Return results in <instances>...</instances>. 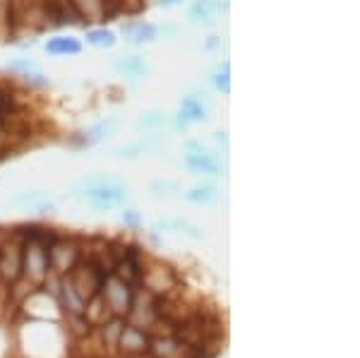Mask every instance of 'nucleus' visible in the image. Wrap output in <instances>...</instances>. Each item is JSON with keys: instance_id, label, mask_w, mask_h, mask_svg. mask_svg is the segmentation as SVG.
Here are the masks:
<instances>
[{"instance_id": "1", "label": "nucleus", "mask_w": 360, "mask_h": 358, "mask_svg": "<svg viewBox=\"0 0 360 358\" xmlns=\"http://www.w3.org/2000/svg\"><path fill=\"white\" fill-rule=\"evenodd\" d=\"M70 200H79L82 205L91 207L96 212H108L125 207L130 202V186L125 178L108 171H94L89 176H82L68 193Z\"/></svg>"}, {"instance_id": "2", "label": "nucleus", "mask_w": 360, "mask_h": 358, "mask_svg": "<svg viewBox=\"0 0 360 358\" xmlns=\"http://www.w3.org/2000/svg\"><path fill=\"white\" fill-rule=\"evenodd\" d=\"M132 293H135V288L130 284H125V281L118 279L115 274H108L106 279H103V286H101V291H98V296H101L103 305L108 308V313L125 317L132 308Z\"/></svg>"}, {"instance_id": "3", "label": "nucleus", "mask_w": 360, "mask_h": 358, "mask_svg": "<svg viewBox=\"0 0 360 358\" xmlns=\"http://www.w3.org/2000/svg\"><path fill=\"white\" fill-rule=\"evenodd\" d=\"M82 257L84 250L75 238H60V236H56V241L49 245V269L60 276L68 274Z\"/></svg>"}, {"instance_id": "4", "label": "nucleus", "mask_w": 360, "mask_h": 358, "mask_svg": "<svg viewBox=\"0 0 360 358\" xmlns=\"http://www.w3.org/2000/svg\"><path fill=\"white\" fill-rule=\"evenodd\" d=\"M166 147H168V142L164 140V137L147 135V137H139V140H132V142L115 144V147H111V152H108V157L132 161V159H139V157H152V154H159V152H164Z\"/></svg>"}, {"instance_id": "5", "label": "nucleus", "mask_w": 360, "mask_h": 358, "mask_svg": "<svg viewBox=\"0 0 360 358\" xmlns=\"http://www.w3.org/2000/svg\"><path fill=\"white\" fill-rule=\"evenodd\" d=\"M120 128V120L115 115H106V118H98L91 125H86L84 130H79L77 135L72 137V144L77 149H86V147H96L103 140H108L111 135H115V130Z\"/></svg>"}, {"instance_id": "6", "label": "nucleus", "mask_w": 360, "mask_h": 358, "mask_svg": "<svg viewBox=\"0 0 360 358\" xmlns=\"http://www.w3.org/2000/svg\"><path fill=\"white\" fill-rule=\"evenodd\" d=\"M180 166L185 171L195 173V176H221L224 173V161L214 149H209V152H183Z\"/></svg>"}, {"instance_id": "7", "label": "nucleus", "mask_w": 360, "mask_h": 358, "mask_svg": "<svg viewBox=\"0 0 360 358\" xmlns=\"http://www.w3.org/2000/svg\"><path fill=\"white\" fill-rule=\"evenodd\" d=\"M118 346L123 356H139L149 354V346H152V334L142 330L139 325H125L123 332L118 337Z\"/></svg>"}, {"instance_id": "8", "label": "nucleus", "mask_w": 360, "mask_h": 358, "mask_svg": "<svg viewBox=\"0 0 360 358\" xmlns=\"http://www.w3.org/2000/svg\"><path fill=\"white\" fill-rule=\"evenodd\" d=\"M111 68L120 77L127 79H144L152 75V65H149V58L142 53H130V56H115L111 60Z\"/></svg>"}, {"instance_id": "9", "label": "nucleus", "mask_w": 360, "mask_h": 358, "mask_svg": "<svg viewBox=\"0 0 360 358\" xmlns=\"http://www.w3.org/2000/svg\"><path fill=\"white\" fill-rule=\"evenodd\" d=\"M120 34H123L125 44L130 46H144L159 39V25L144 20H125L120 25Z\"/></svg>"}, {"instance_id": "10", "label": "nucleus", "mask_w": 360, "mask_h": 358, "mask_svg": "<svg viewBox=\"0 0 360 358\" xmlns=\"http://www.w3.org/2000/svg\"><path fill=\"white\" fill-rule=\"evenodd\" d=\"M44 51L49 56H79L84 51V44L82 39L72 37V34H56V37H49Z\"/></svg>"}, {"instance_id": "11", "label": "nucleus", "mask_w": 360, "mask_h": 358, "mask_svg": "<svg viewBox=\"0 0 360 358\" xmlns=\"http://www.w3.org/2000/svg\"><path fill=\"white\" fill-rule=\"evenodd\" d=\"M156 231H173V234H183L188 236V238L193 241H205L207 234L202 226H197V224L188 222V219H180V217H164L159 219V222L154 224Z\"/></svg>"}, {"instance_id": "12", "label": "nucleus", "mask_w": 360, "mask_h": 358, "mask_svg": "<svg viewBox=\"0 0 360 358\" xmlns=\"http://www.w3.org/2000/svg\"><path fill=\"white\" fill-rule=\"evenodd\" d=\"M217 13H219L217 0H193L188 8V20L195 27H212L217 22L214 20Z\"/></svg>"}, {"instance_id": "13", "label": "nucleus", "mask_w": 360, "mask_h": 358, "mask_svg": "<svg viewBox=\"0 0 360 358\" xmlns=\"http://www.w3.org/2000/svg\"><path fill=\"white\" fill-rule=\"evenodd\" d=\"M178 111L190 120V123H205L209 118V106L205 101V94H185L180 99Z\"/></svg>"}, {"instance_id": "14", "label": "nucleus", "mask_w": 360, "mask_h": 358, "mask_svg": "<svg viewBox=\"0 0 360 358\" xmlns=\"http://www.w3.org/2000/svg\"><path fill=\"white\" fill-rule=\"evenodd\" d=\"M168 125H171V113L161 111V108H149V111H142L135 118L137 132H159Z\"/></svg>"}, {"instance_id": "15", "label": "nucleus", "mask_w": 360, "mask_h": 358, "mask_svg": "<svg viewBox=\"0 0 360 358\" xmlns=\"http://www.w3.org/2000/svg\"><path fill=\"white\" fill-rule=\"evenodd\" d=\"M180 195L190 205H214V202H219V198H221V190L217 186H209V183H202V186L180 190Z\"/></svg>"}, {"instance_id": "16", "label": "nucleus", "mask_w": 360, "mask_h": 358, "mask_svg": "<svg viewBox=\"0 0 360 358\" xmlns=\"http://www.w3.org/2000/svg\"><path fill=\"white\" fill-rule=\"evenodd\" d=\"M84 39H86V44L94 46V49H113V46L118 44V34L108 27H89L84 32Z\"/></svg>"}, {"instance_id": "17", "label": "nucleus", "mask_w": 360, "mask_h": 358, "mask_svg": "<svg viewBox=\"0 0 360 358\" xmlns=\"http://www.w3.org/2000/svg\"><path fill=\"white\" fill-rule=\"evenodd\" d=\"M51 200V195L46 190H22V193H15L13 198L8 200V205L13 207H27V210H34L37 205Z\"/></svg>"}, {"instance_id": "18", "label": "nucleus", "mask_w": 360, "mask_h": 358, "mask_svg": "<svg viewBox=\"0 0 360 358\" xmlns=\"http://www.w3.org/2000/svg\"><path fill=\"white\" fill-rule=\"evenodd\" d=\"M5 70L8 72H15V75H27V72H34V70H41V65H39L34 58H13V60L5 63Z\"/></svg>"}, {"instance_id": "19", "label": "nucleus", "mask_w": 360, "mask_h": 358, "mask_svg": "<svg viewBox=\"0 0 360 358\" xmlns=\"http://www.w3.org/2000/svg\"><path fill=\"white\" fill-rule=\"evenodd\" d=\"M149 193L154 195H173V193H180V183L178 181H171V178H154L149 181Z\"/></svg>"}, {"instance_id": "20", "label": "nucleus", "mask_w": 360, "mask_h": 358, "mask_svg": "<svg viewBox=\"0 0 360 358\" xmlns=\"http://www.w3.org/2000/svg\"><path fill=\"white\" fill-rule=\"evenodd\" d=\"M209 82L217 87L221 94L226 96L231 94V70H219V68H214V72L209 75Z\"/></svg>"}, {"instance_id": "21", "label": "nucleus", "mask_w": 360, "mask_h": 358, "mask_svg": "<svg viewBox=\"0 0 360 358\" xmlns=\"http://www.w3.org/2000/svg\"><path fill=\"white\" fill-rule=\"evenodd\" d=\"M22 79L29 84V87H39V89H44V87L51 84V77L46 75L44 70H34V72H27L22 75Z\"/></svg>"}, {"instance_id": "22", "label": "nucleus", "mask_w": 360, "mask_h": 358, "mask_svg": "<svg viewBox=\"0 0 360 358\" xmlns=\"http://www.w3.org/2000/svg\"><path fill=\"white\" fill-rule=\"evenodd\" d=\"M120 219H123L125 226L130 229H139L142 226V215H139L137 210H132V207H123V212H120Z\"/></svg>"}, {"instance_id": "23", "label": "nucleus", "mask_w": 360, "mask_h": 358, "mask_svg": "<svg viewBox=\"0 0 360 358\" xmlns=\"http://www.w3.org/2000/svg\"><path fill=\"white\" fill-rule=\"evenodd\" d=\"M221 37H217V34H212V37H207L205 39V44H202V49L205 51H217V49H221Z\"/></svg>"}, {"instance_id": "24", "label": "nucleus", "mask_w": 360, "mask_h": 358, "mask_svg": "<svg viewBox=\"0 0 360 358\" xmlns=\"http://www.w3.org/2000/svg\"><path fill=\"white\" fill-rule=\"evenodd\" d=\"M212 135H214V142H217V144H221V147H229V132H226V130H214Z\"/></svg>"}, {"instance_id": "25", "label": "nucleus", "mask_w": 360, "mask_h": 358, "mask_svg": "<svg viewBox=\"0 0 360 358\" xmlns=\"http://www.w3.org/2000/svg\"><path fill=\"white\" fill-rule=\"evenodd\" d=\"M183 0H159L161 8H176V5H180Z\"/></svg>"}]
</instances>
